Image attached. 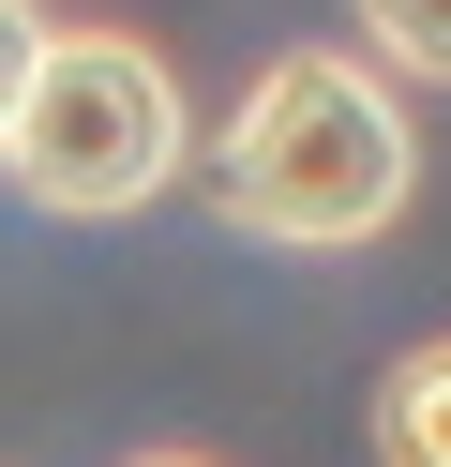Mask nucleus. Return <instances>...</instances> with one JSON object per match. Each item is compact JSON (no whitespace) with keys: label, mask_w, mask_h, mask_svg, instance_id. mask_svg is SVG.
<instances>
[{"label":"nucleus","mask_w":451,"mask_h":467,"mask_svg":"<svg viewBox=\"0 0 451 467\" xmlns=\"http://www.w3.org/2000/svg\"><path fill=\"white\" fill-rule=\"evenodd\" d=\"M136 467H210V452H136Z\"/></svg>","instance_id":"6"},{"label":"nucleus","mask_w":451,"mask_h":467,"mask_svg":"<svg viewBox=\"0 0 451 467\" xmlns=\"http://www.w3.org/2000/svg\"><path fill=\"white\" fill-rule=\"evenodd\" d=\"M361 46H376L391 76H421V91H451V0H346Z\"/></svg>","instance_id":"4"},{"label":"nucleus","mask_w":451,"mask_h":467,"mask_svg":"<svg viewBox=\"0 0 451 467\" xmlns=\"http://www.w3.org/2000/svg\"><path fill=\"white\" fill-rule=\"evenodd\" d=\"M180 166H196L180 76L150 61L136 31H46L15 121H0V182H15L30 212H60V226H120V212H150Z\"/></svg>","instance_id":"2"},{"label":"nucleus","mask_w":451,"mask_h":467,"mask_svg":"<svg viewBox=\"0 0 451 467\" xmlns=\"http://www.w3.org/2000/svg\"><path fill=\"white\" fill-rule=\"evenodd\" d=\"M376 452L391 467H451V332L406 347V362L376 377Z\"/></svg>","instance_id":"3"},{"label":"nucleus","mask_w":451,"mask_h":467,"mask_svg":"<svg viewBox=\"0 0 451 467\" xmlns=\"http://www.w3.org/2000/svg\"><path fill=\"white\" fill-rule=\"evenodd\" d=\"M406 196H421V136L391 106V76L346 61V46L256 61V91L210 136V212L271 256H361L406 226Z\"/></svg>","instance_id":"1"},{"label":"nucleus","mask_w":451,"mask_h":467,"mask_svg":"<svg viewBox=\"0 0 451 467\" xmlns=\"http://www.w3.org/2000/svg\"><path fill=\"white\" fill-rule=\"evenodd\" d=\"M30 61H46V0H0V121H15V91H30Z\"/></svg>","instance_id":"5"}]
</instances>
